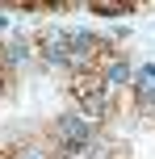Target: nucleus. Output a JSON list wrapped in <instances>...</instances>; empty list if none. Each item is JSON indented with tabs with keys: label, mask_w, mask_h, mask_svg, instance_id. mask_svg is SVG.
<instances>
[{
	"label": "nucleus",
	"mask_w": 155,
	"mask_h": 159,
	"mask_svg": "<svg viewBox=\"0 0 155 159\" xmlns=\"http://www.w3.org/2000/svg\"><path fill=\"white\" fill-rule=\"evenodd\" d=\"M97 46H101V42H97V34H88V30L71 34V63H80V59H88V55H92Z\"/></svg>",
	"instance_id": "4"
},
{
	"label": "nucleus",
	"mask_w": 155,
	"mask_h": 159,
	"mask_svg": "<svg viewBox=\"0 0 155 159\" xmlns=\"http://www.w3.org/2000/svg\"><path fill=\"white\" fill-rule=\"evenodd\" d=\"M75 96H80V113H84V117L97 121V117L109 113V96L101 92L97 80H75Z\"/></svg>",
	"instance_id": "1"
},
{
	"label": "nucleus",
	"mask_w": 155,
	"mask_h": 159,
	"mask_svg": "<svg viewBox=\"0 0 155 159\" xmlns=\"http://www.w3.org/2000/svg\"><path fill=\"white\" fill-rule=\"evenodd\" d=\"M139 101L147 105V109H155V88H147V92H139Z\"/></svg>",
	"instance_id": "8"
},
{
	"label": "nucleus",
	"mask_w": 155,
	"mask_h": 159,
	"mask_svg": "<svg viewBox=\"0 0 155 159\" xmlns=\"http://www.w3.org/2000/svg\"><path fill=\"white\" fill-rule=\"evenodd\" d=\"M4 25H8V21H4V17H0V30H4Z\"/></svg>",
	"instance_id": "9"
},
{
	"label": "nucleus",
	"mask_w": 155,
	"mask_h": 159,
	"mask_svg": "<svg viewBox=\"0 0 155 159\" xmlns=\"http://www.w3.org/2000/svg\"><path fill=\"white\" fill-rule=\"evenodd\" d=\"M25 55H30V46H25V42H8V50H4V59H8V63H21Z\"/></svg>",
	"instance_id": "7"
},
{
	"label": "nucleus",
	"mask_w": 155,
	"mask_h": 159,
	"mask_svg": "<svg viewBox=\"0 0 155 159\" xmlns=\"http://www.w3.org/2000/svg\"><path fill=\"white\" fill-rule=\"evenodd\" d=\"M55 134L63 138V147H92V121L88 117H59L55 121Z\"/></svg>",
	"instance_id": "2"
},
{
	"label": "nucleus",
	"mask_w": 155,
	"mask_h": 159,
	"mask_svg": "<svg viewBox=\"0 0 155 159\" xmlns=\"http://www.w3.org/2000/svg\"><path fill=\"white\" fill-rule=\"evenodd\" d=\"M134 84H139V92H147V88H155V63H143L139 71H134Z\"/></svg>",
	"instance_id": "6"
},
{
	"label": "nucleus",
	"mask_w": 155,
	"mask_h": 159,
	"mask_svg": "<svg viewBox=\"0 0 155 159\" xmlns=\"http://www.w3.org/2000/svg\"><path fill=\"white\" fill-rule=\"evenodd\" d=\"M42 50H46V59H55V63L75 67L71 63V38H67V34H46V38H42Z\"/></svg>",
	"instance_id": "3"
},
{
	"label": "nucleus",
	"mask_w": 155,
	"mask_h": 159,
	"mask_svg": "<svg viewBox=\"0 0 155 159\" xmlns=\"http://www.w3.org/2000/svg\"><path fill=\"white\" fill-rule=\"evenodd\" d=\"M130 80H134V71H130L126 59H113V63L105 67V84H130Z\"/></svg>",
	"instance_id": "5"
}]
</instances>
